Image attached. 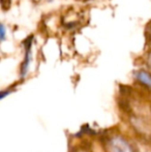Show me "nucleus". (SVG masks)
Masks as SVG:
<instances>
[{
  "instance_id": "nucleus-1",
  "label": "nucleus",
  "mask_w": 151,
  "mask_h": 152,
  "mask_svg": "<svg viewBox=\"0 0 151 152\" xmlns=\"http://www.w3.org/2000/svg\"><path fill=\"white\" fill-rule=\"evenodd\" d=\"M107 152H133V148L124 138L114 134L107 139L105 143Z\"/></svg>"
},
{
  "instance_id": "nucleus-2",
  "label": "nucleus",
  "mask_w": 151,
  "mask_h": 152,
  "mask_svg": "<svg viewBox=\"0 0 151 152\" xmlns=\"http://www.w3.org/2000/svg\"><path fill=\"white\" fill-rule=\"evenodd\" d=\"M32 40H33V36H29L26 39L24 40V45H25V58L22 64V68H21V76L25 77L28 72L29 68V64L31 61V46H32Z\"/></svg>"
},
{
  "instance_id": "nucleus-3",
  "label": "nucleus",
  "mask_w": 151,
  "mask_h": 152,
  "mask_svg": "<svg viewBox=\"0 0 151 152\" xmlns=\"http://www.w3.org/2000/svg\"><path fill=\"white\" fill-rule=\"evenodd\" d=\"M136 79H137L140 83H142V84L145 85L146 87L151 89V75L149 72H145V70L137 72H136Z\"/></svg>"
},
{
  "instance_id": "nucleus-4",
  "label": "nucleus",
  "mask_w": 151,
  "mask_h": 152,
  "mask_svg": "<svg viewBox=\"0 0 151 152\" xmlns=\"http://www.w3.org/2000/svg\"><path fill=\"white\" fill-rule=\"evenodd\" d=\"M133 152H151V147L146 146V145L138 144L137 148L133 149Z\"/></svg>"
},
{
  "instance_id": "nucleus-5",
  "label": "nucleus",
  "mask_w": 151,
  "mask_h": 152,
  "mask_svg": "<svg viewBox=\"0 0 151 152\" xmlns=\"http://www.w3.org/2000/svg\"><path fill=\"white\" fill-rule=\"evenodd\" d=\"M0 33H1V40H4V38H5V26L3 24H1V31H0Z\"/></svg>"
},
{
  "instance_id": "nucleus-6",
  "label": "nucleus",
  "mask_w": 151,
  "mask_h": 152,
  "mask_svg": "<svg viewBox=\"0 0 151 152\" xmlns=\"http://www.w3.org/2000/svg\"><path fill=\"white\" fill-rule=\"evenodd\" d=\"M75 152H87V151H85V150H76Z\"/></svg>"
}]
</instances>
